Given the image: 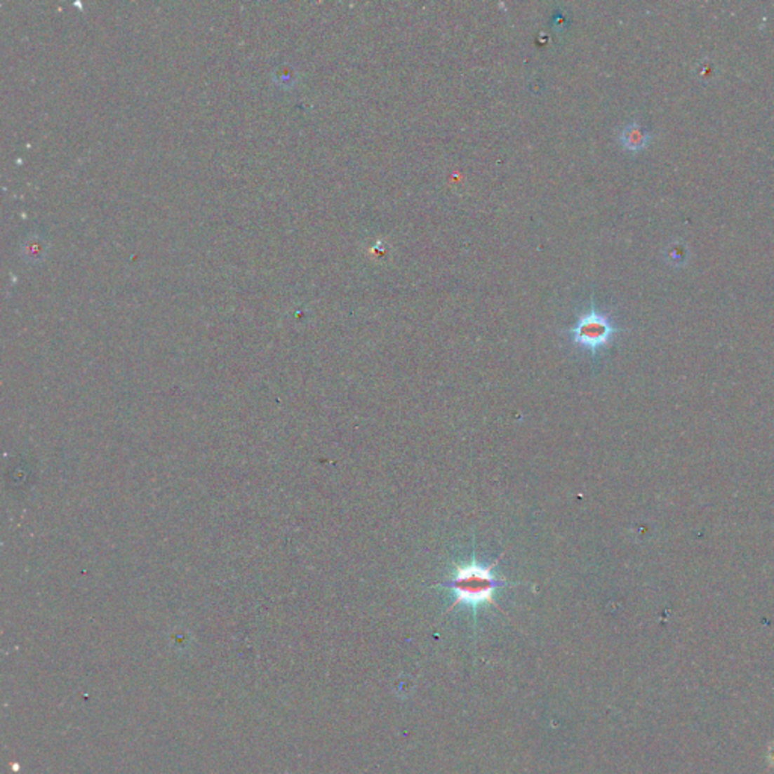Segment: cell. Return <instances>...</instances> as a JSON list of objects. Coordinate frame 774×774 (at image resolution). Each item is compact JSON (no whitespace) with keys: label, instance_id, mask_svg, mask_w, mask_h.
<instances>
[{"label":"cell","instance_id":"1","mask_svg":"<svg viewBox=\"0 0 774 774\" xmlns=\"http://www.w3.org/2000/svg\"><path fill=\"white\" fill-rule=\"evenodd\" d=\"M501 558L502 555L492 564H483L481 561H478L475 540H472L470 561L454 563L449 580L431 585V589L449 590L455 596V599L448 608V611L453 610L454 606L466 605L472 610L476 620V613L483 606L493 605L499 608V605L496 603V594L499 590L509 585L521 584L516 581H508L505 578L498 576V573H495V569L499 561H501Z\"/></svg>","mask_w":774,"mask_h":774},{"label":"cell","instance_id":"2","mask_svg":"<svg viewBox=\"0 0 774 774\" xmlns=\"http://www.w3.org/2000/svg\"><path fill=\"white\" fill-rule=\"evenodd\" d=\"M620 327H617L613 318L608 313H603L596 307L594 300L592 298L590 309L584 312L578 318L576 324L567 330V336L571 338L572 344L592 352V356H597L603 348L608 347L617 333H620Z\"/></svg>","mask_w":774,"mask_h":774},{"label":"cell","instance_id":"3","mask_svg":"<svg viewBox=\"0 0 774 774\" xmlns=\"http://www.w3.org/2000/svg\"><path fill=\"white\" fill-rule=\"evenodd\" d=\"M619 140L625 150L631 153H639L649 145V142L652 141V133L639 121H631L622 129Z\"/></svg>","mask_w":774,"mask_h":774}]
</instances>
